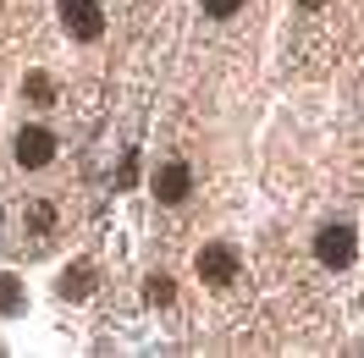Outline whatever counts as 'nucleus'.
Returning a JSON list of instances; mask_svg holds the SVG:
<instances>
[{
  "label": "nucleus",
  "instance_id": "obj_13",
  "mask_svg": "<svg viewBox=\"0 0 364 358\" xmlns=\"http://www.w3.org/2000/svg\"><path fill=\"white\" fill-rule=\"evenodd\" d=\"M298 6H309V11H315V6H326V0H298Z\"/></svg>",
  "mask_w": 364,
  "mask_h": 358
},
{
  "label": "nucleus",
  "instance_id": "obj_2",
  "mask_svg": "<svg viewBox=\"0 0 364 358\" xmlns=\"http://www.w3.org/2000/svg\"><path fill=\"white\" fill-rule=\"evenodd\" d=\"M61 23H67V33L72 39H100L105 33V11L94 6V0H61Z\"/></svg>",
  "mask_w": 364,
  "mask_h": 358
},
{
  "label": "nucleus",
  "instance_id": "obj_1",
  "mask_svg": "<svg viewBox=\"0 0 364 358\" xmlns=\"http://www.w3.org/2000/svg\"><path fill=\"white\" fill-rule=\"evenodd\" d=\"M353 254H359V237H353V226H326L315 237V259L331 270H348L353 265Z\"/></svg>",
  "mask_w": 364,
  "mask_h": 358
},
{
  "label": "nucleus",
  "instance_id": "obj_11",
  "mask_svg": "<svg viewBox=\"0 0 364 358\" xmlns=\"http://www.w3.org/2000/svg\"><path fill=\"white\" fill-rule=\"evenodd\" d=\"M133 182H138V155H127L122 171H116V188H133Z\"/></svg>",
  "mask_w": 364,
  "mask_h": 358
},
{
  "label": "nucleus",
  "instance_id": "obj_10",
  "mask_svg": "<svg viewBox=\"0 0 364 358\" xmlns=\"http://www.w3.org/2000/svg\"><path fill=\"white\" fill-rule=\"evenodd\" d=\"M28 226H33V232H50V226H55V210H50V204H28Z\"/></svg>",
  "mask_w": 364,
  "mask_h": 358
},
{
  "label": "nucleus",
  "instance_id": "obj_4",
  "mask_svg": "<svg viewBox=\"0 0 364 358\" xmlns=\"http://www.w3.org/2000/svg\"><path fill=\"white\" fill-rule=\"evenodd\" d=\"M193 265H199V276H205L210 287H227L232 276H237V254H232L227 243H205V248H199V259H193Z\"/></svg>",
  "mask_w": 364,
  "mask_h": 358
},
{
  "label": "nucleus",
  "instance_id": "obj_8",
  "mask_svg": "<svg viewBox=\"0 0 364 358\" xmlns=\"http://www.w3.org/2000/svg\"><path fill=\"white\" fill-rule=\"evenodd\" d=\"M144 298H149V303H171V298H177V281H171V276H149V281H144Z\"/></svg>",
  "mask_w": 364,
  "mask_h": 358
},
{
  "label": "nucleus",
  "instance_id": "obj_9",
  "mask_svg": "<svg viewBox=\"0 0 364 358\" xmlns=\"http://www.w3.org/2000/svg\"><path fill=\"white\" fill-rule=\"evenodd\" d=\"M17 303H23V281L17 276H0V314H11Z\"/></svg>",
  "mask_w": 364,
  "mask_h": 358
},
{
  "label": "nucleus",
  "instance_id": "obj_5",
  "mask_svg": "<svg viewBox=\"0 0 364 358\" xmlns=\"http://www.w3.org/2000/svg\"><path fill=\"white\" fill-rule=\"evenodd\" d=\"M188 193H193L188 166H160V171H155V199H160V204H182Z\"/></svg>",
  "mask_w": 364,
  "mask_h": 358
},
{
  "label": "nucleus",
  "instance_id": "obj_6",
  "mask_svg": "<svg viewBox=\"0 0 364 358\" xmlns=\"http://www.w3.org/2000/svg\"><path fill=\"white\" fill-rule=\"evenodd\" d=\"M94 287H100V276H94V265H72L67 276H61V292H67V298H89Z\"/></svg>",
  "mask_w": 364,
  "mask_h": 358
},
{
  "label": "nucleus",
  "instance_id": "obj_12",
  "mask_svg": "<svg viewBox=\"0 0 364 358\" xmlns=\"http://www.w3.org/2000/svg\"><path fill=\"white\" fill-rule=\"evenodd\" d=\"M237 6H243V0H205V11H210V17H232Z\"/></svg>",
  "mask_w": 364,
  "mask_h": 358
},
{
  "label": "nucleus",
  "instance_id": "obj_3",
  "mask_svg": "<svg viewBox=\"0 0 364 358\" xmlns=\"http://www.w3.org/2000/svg\"><path fill=\"white\" fill-rule=\"evenodd\" d=\"M50 160H55L50 127H23V133H17V166H23V171H39V166H50Z\"/></svg>",
  "mask_w": 364,
  "mask_h": 358
},
{
  "label": "nucleus",
  "instance_id": "obj_7",
  "mask_svg": "<svg viewBox=\"0 0 364 358\" xmlns=\"http://www.w3.org/2000/svg\"><path fill=\"white\" fill-rule=\"evenodd\" d=\"M23 89H28V99H33V105H50V99H55V83H50L45 72H28Z\"/></svg>",
  "mask_w": 364,
  "mask_h": 358
}]
</instances>
